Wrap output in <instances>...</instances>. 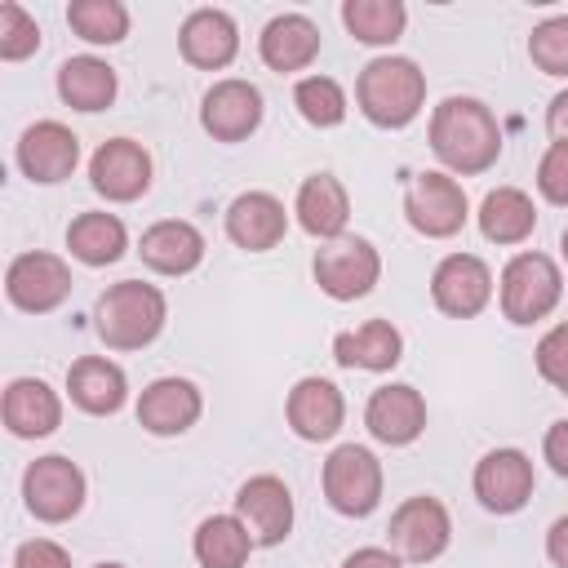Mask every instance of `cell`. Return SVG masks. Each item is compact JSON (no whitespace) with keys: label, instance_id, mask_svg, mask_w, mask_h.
I'll list each match as a JSON object with an SVG mask.
<instances>
[{"label":"cell","instance_id":"4","mask_svg":"<svg viewBox=\"0 0 568 568\" xmlns=\"http://www.w3.org/2000/svg\"><path fill=\"white\" fill-rule=\"evenodd\" d=\"M559 293H564V280L546 253H519L501 271V311L510 324H532L550 315Z\"/></svg>","mask_w":568,"mask_h":568},{"label":"cell","instance_id":"10","mask_svg":"<svg viewBox=\"0 0 568 568\" xmlns=\"http://www.w3.org/2000/svg\"><path fill=\"white\" fill-rule=\"evenodd\" d=\"M453 537L448 510L435 497H408L395 515H390V546L408 559V564H426L435 555H444Z\"/></svg>","mask_w":568,"mask_h":568},{"label":"cell","instance_id":"23","mask_svg":"<svg viewBox=\"0 0 568 568\" xmlns=\"http://www.w3.org/2000/svg\"><path fill=\"white\" fill-rule=\"evenodd\" d=\"M138 253H142V262H146L151 271H160V275H186V271H195L200 257H204V235H200L191 222L169 217V222H155L151 231H142Z\"/></svg>","mask_w":568,"mask_h":568},{"label":"cell","instance_id":"24","mask_svg":"<svg viewBox=\"0 0 568 568\" xmlns=\"http://www.w3.org/2000/svg\"><path fill=\"white\" fill-rule=\"evenodd\" d=\"M320 53V31L306 13H280L262 31V62L271 71H302Z\"/></svg>","mask_w":568,"mask_h":568},{"label":"cell","instance_id":"35","mask_svg":"<svg viewBox=\"0 0 568 568\" xmlns=\"http://www.w3.org/2000/svg\"><path fill=\"white\" fill-rule=\"evenodd\" d=\"M528 58L546 75H568V18H546L528 36Z\"/></svg>","mask_w":568,"mask_h":568},{"label":"cell","instance_id":"18","mask_svg":"<svg viewBox=\"0 0 568 568\" xmlns=\"http://www.w3.org/2000/svg\"><path fill=\"white\" fill-rule=\"evenodd\" d=\"M284 226H288L284 204H280L275 195H266V191H244V195H235L231 209H226V235H231L240 248H248V253L275 248V244L284 240Z\"/></svg>","mask_w":568,"mask_h":568},{"label":"cell","instance_id":"5","mask_svg":"<svg viewBox=\"0 0 568 568\" xmlns=\"http://www.w3.org/2000/svg\"><path fill=\"white\" fill-rule=\"evenodd\" d=\"M324 497L337 515H368L382 501V462L359 444L333 448L324 462Z\"/></svg>","mask_w":568,"mask_h":568},{"label":"cell","instance_id":"30","mask_svg":"<svg viewBox=\"0 0 568 568\" xmlns=\"http://www.w3.org/2000/svg\"><path fill=\"white\" fill-rule=\"evenodd\" d=\"M129 235H124V222L115 213H80L71 226H67V248L84 262V266H106L124 253Z\"/></svg>","mask_w":568,"mask_h":568},{"label":"cell","instance_id":"36","mask_svg":"<svg viewBox=\"0 0 568 568\" xmlns=\"http://www.w3.org/2000/svg\"><path fill=\"white\" fill-rule=\"evenodd\" d=\"M36 44H40L36 18H31L22 4L4 0V4H0V58H4V62H18V58L36 53Z\"/></svg>","mask_w":568,"mask_h":568},{"label":"cell","instance_id":"37","mask_svg":"<svg viewBox=\"0 0 568 568\" xmlns=\"http://www.w3.org/2000/svg\"><path fill=\"white\" fill-rule=\"evenodd\" d=\"M537 373H541L550 386L568 390V324H555V328L537 342Z\"/></svg>","mask_w":568,"mask_h":568},{"label":"cell","instance_id":"28","mask_svg":"<svg viewBox=\"0 0 568 568\" xmlns=\"http://www.w3.org/2000/svg\"><path fill=\"white\" fill-rule=\"evenodd\" d=\"M532 226H537V209H532V200L519 186H497V191L484 195V204H479V231H484V240H493V244H519V240L532 235Z\"/></svg>","mask_w":568,"mask_h":568},{"label":"cell","instance_id":"6","mask_svg":"<svg viewBox=\"0 0 568 568\" xmlns=\"http://www.w3.org/2000/svg\"><path fill=\"white\" fill-rule=\"evenodd\" d=\"M382 275V257L368 240L359 235H337L315 253V284L337 297V302H355L364 297Z\"/></svg>","mask_w":568,"mask_h":568},{"label":"cell","instance_id":"2","mask_svg":"<svg viewBox=\"0 0 568 568\" xmlns=\"http://www.w3.org/2000/svg\"><path fill=\"white\" fill-rule=\"evenodd\" d=\"M164 293L142 280H120L98 297V337L111 351H142L164 328Z\"/></svg>","mask_w":568,"mask_h":568},{"label":"cell","instance_id":"13","mask_svg":"<svg viewBox=\"0 0 568 568\" xmlns=\"http://www.w3.org/2000/svg\"><path fill=\"white\" fill-rule=\"evenodd\" d=\"M89 178H93V191L106 200H120V204L138 200L151 186V155L129 138H111L93 151Z\"/></svg>","mask_w":568,"mask_h":568},{"label":"cell","instance_id":"40","mask_svg":"<svg viewBox=\"0 0 568 568\" xmlns=\"http://www.w3.org/2000/svg\"><path fill=\"white\" fill-rule=\"evenodd\" d=\"M541 448H546V462L555 466V475L568 479V417L546 430V444H541Z\"/></svg>","mask_w":568,"mask_h":568},{"label":"cell","instance_id":"22","mask_svg":"<svg viewBox=\"0 0 568 568\" xmlns=\"http://www.w3.org/2000/svg\"><path fill=\"white\" fill-rule=\"evenodd\" d=\"M182 58L191 67H204V71H217L235 58L240 49V31L231 22V13L222 9H195L186 22H182Z\"/></svg>","mask_w":568,"mask_h":568},{"label":"cell","instance_id":"8","mask_svg":"<svg viewBox=\"0 0 568 568\" xmlns=\"http://www.w3.org/2000/svg\"><path fill=\"white\" fill-rule=\"evenodd\" d=\"M22 497L27 510L44 524H62L84 506V475L67 457H40L22 475Z\"/></svg>","mask_w":568,"mask_h":568},{"label":"cell","instance_id":"20","mask_svg":"<svg viewBox=\"0 0 568 568\" xmlns=\"http://www.w3.org/2000/svg\"><path fill=\"white\" fill-rule=\"evenodd\" d=\"M346 417V404H342V390L324 377H302L293 390H288V426L302 435V439H333L337 426Z\"/></svg>","mask_w":568,"mask_h":568},{"label":"cell","instance_id":"31","mask_svg":"<svg viewBox=\"0 0 568 568\" xmlns=\"http://www.w3.org/2000/svg\"><path fill=\"white\" fill-rule=\"evenodd\" d=\"M253 532L240 524V515H213L195 528V559L204 568H244L253 550Z\"/></svg>","mask_w":568,"mask_h":568},{"label":"cell","instance_id":"44","mask_svg":"<svg viewBox=\"0 0 568 568\" xmlns=\"http://www.w3.org/2000/svg\"><path fill=\"white\" fill-rule=\"evenodd\" d=\"M98 568H124V564H98Z\"/></svg>","mask_w":568,"mask_h":568},{"label":"cell","instance_id":"29","mask_svg":"<svg viewBox=\"0 0 568 568\" xmlns=\"http://www.w3.org/2000/svg\"><path fill=\"white\" fill-rule=\"evenodd\" d=\"M58 93L75 111H102L115 98V71L102 58H67L58 71Z\"/></svg>","mask_w":568,"mask_h":568},{"label":"cell","instance_id":"7","mask_svg":"<svg viewBox=\"0 0 568 568\" xmlns=\"http://www.w3.org/2000/svg\"><path fill=\"white\" fill-rule=\"evenodd\" d=\"M404 213H408L413 231H422L430 240H448L466 222V191L448 173H417L404 191Z\"/></svg>","mask_w":568,"mask_h":568},{"label":"cell","instance_id":"19","mask_svg":"<svg viewBox=\"0 0 568 568\" xmlns=\"http://www.w3.org/2000/svg\"><path fill=\"white\" fill-rule=\"evenodd\" d=\"M200 417V390L186 377H160L138 399V422L151 435H182Z\"/></svg>","mask_w":568,"mask_h":568},{"label":"cell","instance_id":"45","mask_svg":"<svg viewBox=\"0 0 568 568\" xmlns=\"http://www.w3.org/2000/svg\"><path fill=\"white\" fill-rule=\"evenodd\" d=\"M564 257H568V231H564Z\"/></svg>","mask_w":568,"mask_h":568},{"label":"cell","instance_id":"17","mask_svg":"<svg viewBox=\"0 0 568 568\" xmlns=\"http://www.w3.org/2000/svg\"><path fill=\"white\" fill-rule=\"evenodd\" d=\"M364 426L373 430V439L382 444H413L426 430V404L413 386H382L368 395L364 408Z\"/></svg>","mask_w":568,"mask_h":568},{"label":"cell","instance_id":"27","mask_svg":"<svg viewBox=\"0 0 568 568\" xmlns=\"http://www.w3.org/2000/svg\"><path fill=\"white\" fill-rule=\"evenodd\" d=\"M67 390H71V399H75L84 413L106 417V413H115V408L124 404V373H120V364H111V359L84 355V359L71 364Z\"/></svg>","mask_w":568,"mask_h":568},{"label":"cell","instance_id":"11","mask_svg":"<svg viewBox=\"0 0 568 568\" xmlns=\"http://www.w3.org/2000/svg\"><path fill=\"white\" fill-rule=\"evenodd\" d=\"M235 515L240 524L253 532L257 546H280L293 528V497L284 488V479L275 475H253L248 484H240L235 493Z\"/></svg>","mask_w":568,"mask_h":568},{"label":"cell","instance_id":"12","mask_svg":"<svg viewBox=\"0 0 568 568\" xmlns=\"http://www.w3.org/2000/svg\"><path fill=\"white\" fill-rule=\"evenodd\" d=\"M430 297H435V306H439L444 315L470 320V315H479V311L488 306V297H493V275H488V266H484L479 257L453 253V257H444V262L435 266V275H430Z\"/></svg>","mask_w":568,"mask_h":568},{"label":"cell","instance_id":"14","mask_svg":"<svg viewBox=\"0 0 568 568\" xmlns=\"http://www.w3.org/2000/svg\"><path fill=\"white\" fill-rule=\"evenodd\" d=\"M475 497L488 510H497V515L519 510L532 497V462L519 448H493V453H484L479 466H475Z\"/></svg>","mask_w":568,"mask_h":568},{"label":"cell","instance_id":"33","mask_svg":"<svg viewBox=\"0 0 568 568\" xmlns=\"http://www.w3.org/2000/svg\"><path fill=\"white\" fill-rule=\"evenodd\" d=\"M67 22L89 44H115L129 36V9L120 0H75L67 9Z\"/></svg>","mask_w":568,"mask_h":568},{"label":"cell","instance_id":"26","mask_svg":"<svg viewBox=\"0 0 568 568\" xmlns=\"http://www.w3.org/2000/svg\"><path fill=\"white\" fill-rule=\"evenodd\" d=\"M399 351H404L399 328L386 324V320H368V324H359V328L333 337V355H337V364H346V368L386 373V368L399 364Z\"/></svg>","mask_w":568,"mask_h":568},{"label":"cell","instance_id":"1","mask_svg":"<svg viewBox=\"0 0 568 568\" xmlns=\"http://www.w3.org/2000/svg\"><path fill=\"white\" fill-rule=\"evenodd\" d=\"M430 146L453 173H484L501 155V129L479 98H444L430 115Z\"/></svg>","mask_w":568,"mask_h":568},{"label":"cell","instance_id":"3","mask_svg":"<svg viewBox=\"0 0 568 568\" xmlns=\"http://www.w3.org/2000/svg\"><path fill=\"white\" fill-rule=\"evenodd\" d=\"M359 111L382 129H404L426 102V75L413 58H373L355 84Z\"/></svg>","mask_w":568,"mask_h":568},{"label":"cell","instance_id":"41","mask_svg":"<svg viewBox=\"0 0 568 568\" xmlns=\"http://www.w3.org/2000/svg\"><path fill=\"white\" fill-rule=\"evenodd\" d=\"M546 555H550L555 568H568V515H559V519L550 524V532H546Z\"/></svg>","mask_w":568,"mask_h":568},{"label":"cell","instance_id":"46","mask_svg":"<svg viewBox=\"0 0 568 568\" xmlns=\"http://www.w3.org/2000/svg\"><path fill=\"white\" fill-rule=\"evenodd\" d=\"M564 395H568V390H564Z\"/></svg>","mask_w":568,"mask_h":568},{"label":"cell","instance_id":"9","mask_svg":"<svg viewBox=\"0 0 568 568\" xmlns=\"http://www.w3.org/2000/svg\"><path fill=\"white\" fill-rule=\"evenodd\" d=\"M4 293H9L13 306H22V311H31V315H44V311H53V306L67 302V293H71V271H67V262L53 257V253H22V257H13L9 271H4Z\"/></svg>","mask_w":568,"mask_h":568},{"label":"cell","instance_id":"32","mask_svg":"<svg viewBox=\"0 0 568 568\" xmlns=\"http://www.w3.org/2000/svg\"><path fill=\"white\" fill-rule=\"evenodd\" d=\"M342 22L364 44H390V40H399L408 13H404L399 0H346L342 4Z\"/></svg>","mask_w":568,"mask_h":568},{"label":"cell","instance_id":"25","mask_svg":"<svg viewBox=\"0 0 568 568\" xmlns=\"http://www.w3.org/2000/svg\"><path fill=\"white\" fill-rule=\"evenodd\" d=\"M346 217H351L346 186L333 173H311L302 182V191H297V222H302V231H311L320 240H337Z\"/></svg>","mask_w":568,"mask_h":568},{"label":"cell","instance_id":"16","mask_svg":"<svg viewBox=\"0 0 568 568\" xmlns=\"http://www.w3.org/2000/svg\"><path fill=\"white\" fill-rule=\"evenodd\" d=\"M75 160H80V138L67 124H58V120L31 124L22 133V142H18V164H22V173L31 182H62V178H71Z\"/></svg>","mask_w":568,"mask_h":568},{"label":"cell","instance_id":"34","mask_svg":"<svg viewBox=\"0 0 568 568\" xmlns=\"http://www.w3.org/2000/svg\"><path fill=\"white\" fill-rule=\"evenodd\" d=\"M293 102H297L302 120H306V124H320V129L342 124V115H346V93H342V84L328 80V75H306V80H297Z\"/></svg>","mask_w":568,"mask_h":568},{"label":"cell","instance_id":"38","mask_svg":"<svg viewBox=\"0 0 568 568\" xmlns=\"http://www.w3.org/2000/svg\"><path fill=\"white\" fill-rule=\"evenodd\" d=\"M537 186L550 204H568V142H550L537 164Z\"/></svg>","mask_w":568,"mask_h":568},{"label":"cell","instance_id":"21","mask_svg":"<svg viewBox=\"0 0 568 568\" xmlns=\"http://www.w3.org/2000/svg\"><path fill=\"white\" fill-rule=\"evenodd\" d=\"M62 422V399L58 390H49V382L40 377H18L4 390V426L22 439H40L53 435Z\"/></svg>","mask_w":568,"mask_h":568},{"label":"cell","instance_id":"42","mask_svg":"<svg viewBox=\"0 0 568 568\" xmlns=\"http://www.w3.org/2000/svg\"><path fill=\"white\" fill-rule=\"evenodd\" d=\"M342 568H399V559H395L390 550H382V546H364V550L346 555Z\"/></svg>","mask_w":568,"mask_h":568},{"label":"cell","instance_id":"39","mask_svg":"<svg viewBox=\"0 0 568 568\" xmlns=\"http://www.w3.org/2000/svg\"><path fill=\"white\" fill-rule=\"evenodd\" d=\"M13 568H71V555L58 546V541H22L18 555H13Z\"/></svg>","mask_w":568,"mask_h":568},{"label":"cell","instance_id":"15","mask_svg":"<svg viewBox=\"0 0 568 568\" xmlns=\"http://www.w3.org/2000/svg\"><path fill=\"white\" fill-rule=\"evenodd\" d=\"M200 124L217 138V142H240L262 124V93L248 80H217L204 93L200 106Z\"/></svg>","mask_w":568,"mask_h":568},{"label":"cell","instance_id":"43","mask_svg":"<svg viewBox=\"0 0 568 568\" xmlns=\"http://www.w3.org/2000/svg\"><path fill=\"white\" fill-rule=\"evenodd\" d=\"M546 129L555 142H568V89L550 98V111H546Z\"/></svg>","mask_w":568,"mask_h":568}]
</instances>
